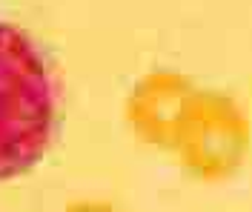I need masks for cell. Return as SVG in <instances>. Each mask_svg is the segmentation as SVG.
Wrapping results in <instances>:
<instances>
[{
	"mask_svg": "<svg viewBox=\"0 0 252 212\" xmlns=\"http://www.w3.org/2000/svg\"><path fill=\"white\" fill-rule=\"evenodd\" d=\"M55 132V86L40 49L0 20V181H15L46 158Z\"/></svg>",
	"mask_w": 252,
	"mask_h": 212,
	"instance_id": "obj_1",
	"label": "cell"
},
{
	"mask_svg": "<svg viewBox=\"0 0 252 212\" xmlns=\"http://www.w3.org/2000/svg\"><path fill=\"white\" fill-rule=\"evenodd\" d=\"M247 109L218 89H195L175 132L172 152L189 175L201 181L232 178L250 152Z\"/></svg>",
	"mask_w": 252,
	"mask_h": 212,
	"instance_id": "obj_2",
	"label": "cell"
},
{
	"mask_svg": "<svg viewBox=\"0 0 252 212\" xmlns=\"http://www.w3.org/2000/svg\"><path fill=\"white\" fill-rule=\"evenodd\" d=\"M195 86L175 69L146 72L126 98V121L143 144L172 149L181 115Z\"/></svg>",
	"mask_w": 252,
	"mask_h": 212,
	"instance_id": "obj_3",
	"label": "cell"
},
{
	"mask_svg": "<svg viewBox=\"0 0 252 212\" xmlns=\"http://www.w3.org/2000/svg\"><path fill=\"white\" fill-rule=\"evenodd\" d=\"M63 212H118L106 201H72Z\"/></svg>",
	"mask_w": 252,
	"mask_h": 212,
	"instance_id": "obj_4",
	"label": "cell"
}]
</instances>
